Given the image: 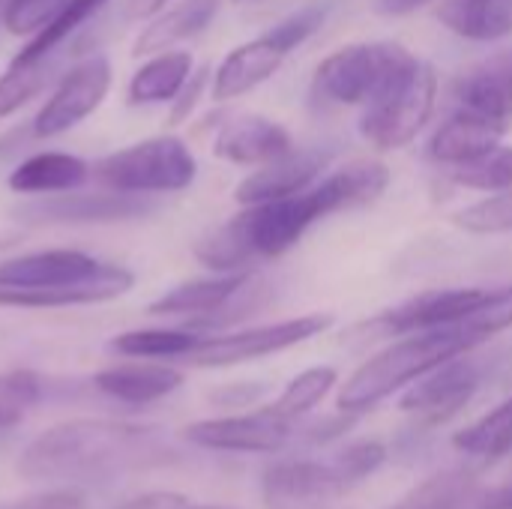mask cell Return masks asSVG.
Instances as JSON below:
<instances>
[{
	"label": "cell",
	"mask_w": 512,
	"mask_h": 509,
	"mask_svg": "<svg viewBox=\"0 0 512 509\" xmlns=\"http://www.w3.org/2000/svg\"><path fill=\"white\" fill-rule=\"evenodd\" d=\"M453 222H456V228H462L468 234H483V237L512 234V189L492 192L489 198L459 210L453 216Z\"/></svg>",
	"instance_id": "4dcf8cb0"
},
{
	"label": "cell",
	"mask_w": 512,
	"mask_h": 509,
	"mask_svg": "<svg viewBox=\"0 0 512 509\" xmlns=\"http://www.w3.org/2000/svg\"><path fill=\"white\" fill-rule=\"evenodd\" d=\"M213 81V75H210V69L204 66V69H198V72H192L189 75V81L183 84V90L177 93V99L171 102V114H168V120L177 126V123H183L192 111H195V105L201 102V93L207 90V84Z\"/></svg>",
	"instance_id": "d590c367"
},
{
	"label": "cell",
	"mask_w": 512,
	"mask_h": 509,
	"mask_svg": "<svg viewBox=\"0 0 512 509\" xmlns=\"http://www.w3.org/2000/svg\"><path fill=\"white\" fill-rule=\"evenodd\" d=\"M183 438L216 453H276L297 438V420L270 405L252 414L198 420L183 429Z\"/></svg>",
	"instance_id": "30bf717a"
},
{
	"label": "cell",
	"mask_w": 512,
	"mask_h": 509,
	"mask_svg": "<svg viewBox=\"0 0 512 509\" xmlns=\"http://www.w3.org/2000/svg\"><path fill=\"white\" fill-rule=\"evenodd\" d=\"M6 509H90V501L78 486H51L45 492L9 504Z\"/></svg>",
	"instance_id": "e575fe53"
},
{
	"label": "cell",
	"mask_w": 512,
	"mask_h": 509,
	"mask_svg": "<svg viewBox=\"0 0 512 509\" xmlns=\"http://www.w3.org/2000/svg\"><path fill=\"white\" fill-rule=\"evenodd\" d=\"M480 381L483 369L474 360H465V354L453 357L414 381V387L402 396V411L414 414L423 426L447 423L474 399Z\"/></svg>",
	"instance_id": "8fae6325"
},
{
	"label": "cell",
	"mask_w": 512,
	"mask_h": 509,
	"mask_svg": "<svg viewBox=\"0 0 512 509\" xmlns=\"http://www.w3.org/2000/svg\"><path fill=\"white\" fill-rule=\"evenodd\" d=\"M333 327V315H300V318H288L279 324H264V327H249L240 333H225V336H213V339H201V345L186 357L192 366H204V369H225V366H237V363H249V360H261L279 351H288L294 345H303L321 333H327Z\"/></svg>",
	"instance_id": "ba28073f"
},
{
	"label": "cell",
	"mask_w": 512,
	"mask_h": 509,
	"mask_svg": "<svg viewBox=\"0 0 512 509\" xmlns=\"http://www.w3.org/2000/svg\"><path fill=\"white\" fill-rule=\"evenodd\" d=\"M219 12V0H180L177 6L159 12L135 39V54H159L171 45L198 36Z\"/></svg>",
	"instance_id": "603a6c76"
},
{
	"label": "cell",
	"mask_w": 512,
	"mask_h": 509,
	"mask_svg": "<svg viewBox=\"0 0 512 509\" xmlns=\"http://www.w3.org/2000/svg\"><path fill=\"white\" fill-rule=\"evenodd\" d=\"M171 0H126L123 3V15L129 21H147V18H156L159 12H165Z\"/></svg>",
	"instance_id": "74e56055"
},
{
	"label": "cell",
	"mask_w": 512,
	"mask_h": 509,
	"mask_svg": "<svg viewBox=\"0 0 512 509\" xmlns=\"http://www.w3.org/2000/svg\"><path fill=\"white\" fill-rule=\"evenodd\" d=\"M438 105V72L432 63L411 57L384 90L363 105L360 135L369 147L390 153L408 147L432 120Z\"/></svg>",
	"instance_id": "277c9868"
},
{
	"label": "cell",
	"mask_w": 512,
	"mask_h": 509,
	"mask_svg": "<svg viewBox=\"0 0 512 509\" xmlns=\"http://www.w3.org/2000/svg\"><path fill=\"white\" fill-rule=\"evenodd\" d=\"M507 123L492 120L486 114L468 111V108H456L429 138L426 144V156L441 165V168H456L465 165L489 150H495L501 144V138L507 135Z\"/></svg>",
	"instance_id": "e0dca14e"
},
{
	"label": "cell",
	"mask_w": 512,
	"mask_h": 509,
	"mask_svg": "<svg viewBox=\"0 0 512 509\" xmlns=\"http://www.w3.org/2000/svg\"><path fill=\"white\" fill-rule=\"evenodd\" d=\"M93 384L99 393L117 402L150 405V402L171 396L183 384V375L162 363H120V366L96 372Z\"/></svg>",
	"instance_id": "d6986e66"
},
{
	"label": "cell",
	"mask_w": 512,
	"mask_h": 509,
	"mask_svg": "<svg viewBox=\"0 0 512 509\" xmlns=\"http://www.w3.org/2000/svg\"><path fill=\"white\" fill-rule=\"evenodd\" d=\"M93 177L114 192L165 195L189 189L198 177V162L186 141L177 135H159L108 153L93 165Z\"/></svg>",
	"instance_id": "8992f818"
},
{
	"label": "cell",
	"mask_w": 512,
	"mask_h": 509,
	"mask_svg": "<svg viewBox=\"0 0 512 509\" xmlns=\"http://www.w3.org/2000/svg\"><path fill=\"white\" fill-rule=\"evenodd\" d=\"M339 381V372L333 366H315V369H306L300 372L285 390L282 396L276 399V411L285 414V417H294L300 420L303 414H309L315 405H321V399L336 387Z\"/></svg>",
	"instance_id": "f546056e"
},
{
	"label": "cell",
	"mask_w": 512,
	"mask_h": 509,
	"mask_svg": "<svg viewBox=\"0 0 512 509\" xmlns=\"http://www.w3.org/2000/svg\"><path fill=\"white\" fill-rule=\"evenodd\" d=\"M477 509H512V474L507 480H501L495 489L483 492Z\"/></svg>",
	"instance_id": "f35d334b"
},
{
	"label": "cell",
	"mask_w": 512,
	"mask_h": 509,
	"mask_svg": "<svg viewBox=\"0 0 512 509\" xmlns=\"http://www.w3.org/2000/svg\"><path fill=\"white\" fill-rule=\"evenodd\" d=\"M90 165L72 153L45 150L15 165L9 174V189L18 195H57V192H75L87 183Z\"/></svg>",
	"instance_id": "ffe728a7"
},
{
	"label": "cell",
	"mask_w": 512,
	"mask_h": 509,
	"mask_svg": "<svg viewBox=\"0 0 512 509\" xmlns=\"http://www.w3.org/2000/svg\"><path fill=\"white\" fill-rule=\"evenodd\" d=\"M480 495L483 492L477 489V477L471 471L450 468L420 483L393 509H477Z\"/></svg>",
	"instance_id": "cb8c5ba5"
},
{
	"label": "cell",
	"mask_w": 512,
	"mask_h": 509,
	"mask_svg": "<svg viewBox=\"0 0 512 509\" xmlns=\"http://www.w3.org/2000/svg\"><path fill=\"white\" fill-rule=\"evenodd\" d=\"M114 509H195L189 504V498L177 495V492H147V495H138L126 504Z\"/></svg>",
	"instance_id": "8d00e7d4"
},
{
	"label": "cell",
	"mask_w": 512,
	"mask_h": 509,
	"mask_svg": "<svg viewBox=\"0 0 512 509\" xmlns=\"http://www.w3.org/2000/svg\"><path fill=\"white\" fill-rule=\"evenodd\" d=\"M477 345L480 342L462 324L408 333L399 342L378 351L375 357H369L345 381L339 393V408L345 414H363L378 402H384L387 396L399 393L402 387L420 381L426 372L438 369L441 363L474 351Z\"/></svg>",
	"instance_id": "7a4b0ae2"
},
{
	"label": "cell",
	"mask_w": 512,
	"mask_h": 509,
	"mask_svg": "<svg viewBox=\"0 0 512 509\" xmlns=\"http://www.w3.org/2000/svg\"><path fill=\"white\" fill-rule=\"evenodd\" d=\"M324 168H327V153L324 150H300V147H294L291 153H285V156L255 168L249 177H243L237 183V189H234V198L243 207L288 198V195H297V192L309 189L321 177Z\"/></svg>",
	"instance_id": "2e32d148"
},
{
	"label": "cell",
	"mask_w": 512,
	"mask_h": 509,
	"mask_svg": "<svg viewBox=\"0 0 512 509\" xmlns=\"http://www.w3.org/2000/svg\"><path fill=\"white\" fill-rule=\"evenodd\" d=\"M111 87V63L105 54H87L78 63H72L54 93L45 99L39 114L30 123L33 138H57L69 129H75L81 120H87Z\"/></svg>",
	"instance_id": "9c48e42d"
},
{
	"label": "cell",
	"mask_w": 512,
	"mask_h": 509,
	"mask_svg": "<svg viewBox=\"0 0 512 509\" xmlns=\"http://www.w3.org/2000/svg\"><path fill=\"white\" fill-rule=\"evenodd\" d=\"M297 144L291 138V132L261 114H240L234 120H228L216 141H213V153L231 165H243V168H261L285 153H291Z\"/></svg>",
	"instance_id": "9a60e30c"
},
{
	"label": "cell",
	"mask_w": 512,
	"mask_h": 509,
	"mask_svg": "<svg viewBox=\"0 0 512 509\" xmlns=\"http://www.w3.org/2000/svg\"><path fill=\"white\" fill-rule=\"evenodd\" d=\"M234 3H261V0H234Z\"/></svg>",
	"instance_id": "60d3db41"
},
{
	"label": "cell",
	"mask_w": 512,
	"mask_h": 509,
	"mask_svg": "<svg viewBox=\"0 0 512 509\" xmlns=\"http://www.w3.org/2000/svg\"><path fill=\"white\" fill-rule=\"evenodd\" d=\"M192 54L189 51H159L150 54L147 63H141L126 87L129 105H159V102H174L183 84L192 75Z\"/></svg>",
	"instance_id": "7402d4cb"
},
{
	"label": "cell",
	"mask_w": 512,
	"mask_h": 509,
	"mask_svg": "<svg viewBox=\"0 0 512 509\" xmlns=\"http://www.w3.org/2000/svg\"><path fill=\"white\" fill-rule=\"evenodd\" d=\"M411 57L399 42H351L318 63L312 90L330 105H369Z\"/></svg>",
	"instance_id": "52a82bcc"
},
{
	"label": "cell",
	"mask_w": 512,
	"mask_h": 509,
	"mask_svg": "<svg viewBox=\"0 0 512 509\" xmlns=\"http://www.w3.org/2000/svg\"><path fill=\"white\" fill-rule=\"evenodd\" d=\"M453 444L471 456H483V459H501L512 453V396L498 405L495 411H489L486 417H480L474 426L462 429Z\"/></svg>",
	"instance_id": "4316f807"
},
{
	"label": "cell",
	"mask_w": 512,
	"mask_h": 509,
	"mask_svg": "<svg viewBox=\"0 0 512 509\" xmlns=\"http://www.w3.org/2000/svg\"><path fill=\"white\" fill-rule=\"evenodd\" d=\"M60 54H42V57H12L9 69L0 75V120L21 111L33 96L45 90V84L57 72Z\"/></svg>",
	"instance_id": "d4e9b609"
},
{
	"label": "cell",
	"mask_w": 512,
	"mask_h": 509,
	"mask_svg": "<svg viewBox=\"0 0 512 509\" xmlns=\"http://www.w3.org/2000/svg\"><path fill=\"white\" fill-rule=\"evenodd\" d=\"M441 24L471 42H498L512 36V0H441Z\"/></svg>",
	"instance_id": "44dd1931"
},
{
	"label": "cell",
	"mask_w": 512,
	"mask_h": 509,
	"mask_svg": "<svg viewBox=\"0 0 512 509\" xmlns=\"http://www.w3.org/2000/svg\"><path fill=\"white\" fill-rule=\"evenodd\" d=\"M327 12H330V6H321V3L303 6V9L291 12L288 18H282L276 27H270L267 33L228 51L213 72L210 99H216V102L240 99V96L252 93L255 87H261L264 81H270L288 60V54L294 48H300L324 24Z\"/></svg>",
	"instance_id": "5b68a950"
},
{
	"label": "cell",
	"mask_w": 512,
	"mask_h": 509,
	"mask_svg": "<svg viewBox=\"0 0 512 509\" xmlns=\"http://www.w3.org/2000/svg\"><path fill=\"white\" fill-rule=\"evenodd\" d=\"M480 345L489 342L492 336L504 333L512 327V285L501 291H489V297L465 318L459 321Z\"/></svg>",
	"instance_id": "d6a6232c"
},
{
	"label": "cell",
	"mask_w": 512,
	"mask_h": 509,
	"mask_svg": "<svg viewBox=\"0 0 512 509\" xmlns=\"http://www.w3.org/2000/svg\"><path fill=\"white\" fill-rule=\"evenodd\" d=\"M69 0H6L3 27L15 36H36L48 27Z\"/></svg>",
	"instance_id": "836d02e7"
},
{
	"label": "cell",
	"mask_w": 512,
	"mask_h": 509,
	"mask_svg": "<svg viewBox=\"0 0 512 509\" xmlns=\"http://www.w3.org/2000/svg\"><path fill=\"white\" fill-rule=\"evenodd\" d=\"M252 279V270L237 273H216L207 279L183 282L165 291L159 300L150 303V315H192V330H201L210 318H216Z\"/></svg>",
	"instance_id": "ac0fdd59"
},
{
	"label": "cell",
	"mask_w": 512,
	"mask_h": 509,
	"mask_svg": "<svg viewBox=\"0 0 512 509\" xmlns=\"http://www.w3.org/2000/svg\"><path fill=\"white\" fill-rule=\"evenodd\" d=\"M387 459L381 441H354L324 459L276 462L261 477L267 509H333L357 483L372 477Z\"/></svg>",
	"instance_id": "3957f363"
},
{
	"label": "cell",
	"mask_w": 512,
	"mask_h": 509,
	"mask_svg": "<svg viewBox=\"0 0 512 509\" xmlns=\"http://www.w3.org/2000/svg\"><path fill=\"white\" fill-rule=\"evenodd\" d=\"M108 0H69L66 6H63V12L48 24V27H42L36 36H30V42L21 48V54L18 57H42V54H60L66 45H69V39L105 6Z\"/></svg>",
	"instance_id": "83f0119b"
},
{
	"label": "cell",
	"mask_w": 512,
	"mask_h": 509,
	"mask_svg": "<svg viewBox=\"0 0 512 509\" xmlns=\"http://www.w3.org/2000/svg\"><path fill=\"white\" fill-rule=\"evenodd\" d=\"M429 0H378V9L387 15H408L420 6H426Z\"/></svg>",
	"instance_id": "ab89813d"
},
{
	"label": "cell",
	"mask_w": 512,
	"mask_h": 509,
	"mask_svg": "<svg viewBox=\"0 0 512 509\" xmlns=\"http://www.w3.org/2000/svg\"><path fill=\"white\" fill-rule=\"evenodd\" d=\"M489 291L483 288H447V291H426L372 321V330L384 336H408L420 330H435V327H450L465 321Z\"/></svg>",
	"instance_id": "7c38bea8"
},
{
	"label": "cell",
	"mask_w": 512,
	"mask_h": 509,
	"mask_svg": "<svg viewBox=\"0 0 512 509\" xmlns=\"http://www.w3.org/2000/svg\"><path fill=\"white\" fill-rule=\"evenodd\" d=\"M201 339L198 330H129L111 339V351L132 360H174L189 357Z\"/></svg>",
	"instance_id": "484cf974"
},
{
	"label": "cell",
	"mask_w": 512,
	"mask_h": 509,
	"mask_svg": "<svg viewBox=\"0 0 512 509\" xmlns=\"http://www.w3.org/2000/svg\"><path fill=\"white\" fill-rule=\"evenodd\" d=\"M153 210L147 195L132 192H99V195H36L18 213L30 222H123Z\"/></svg>",
	"instance_id": "4fadbf2b"
},
{
	"label": "cell",
	"mask_w": 512,
	"mask_h": 509,
	"mask_svg": "<svg viewBox=\"0 0 512 509\" xmlns=\"http://www.w3.org/2000/svg\"><path fill=\"white\" fill-rule=\"evenodd\" d=\"M165 441L147 426L69 420L36 435L18 459V474L48 486H99L165 459Z\"/></svg>",
	"instance_id": "6da1fadb"
},
{
	"label": "cell",
	"mask_w": 512,
	"mask_h": 509,
	"mask_svg": "<svg viewBox=\"0 0 512 509\" xmlns=\"http://www.w3.org/2000/svg\"><path fill=\"white\" fill-rule=\"evenodd\" d=\"M195 509H231V507H195Z\"/></svg>",
	"instance_id": "7bdbcfd3"
},
{
	"label": "cell",
	"mask_w": 512,
	"mask_h": 509,
	"mask_svg": "<svg viewBox=\"0 0 512 509\" xmlns=\"http://www.w3.org/2000/svg\"><path fill=\"white\" fill-rule=\"evenodd\" d=\"M450 99L456 108L486 114L492 120L512 123V48L486 54L483 60L465 66L453 84Z\"/></svg>",
	"instance_id": "5bb4252c"
},
{
	"label": "cell",
	"mask_w": 512,
	"mask_h": 509,
	"mask_svg": "<svg viewBox=\"0 0 512 509\" xmlns=\"http://www.w3.org/2000/svg\"><path fill=\"white\" fill-rule=\"evenodd\" d=\"M447 177L465 189H477V192H489V195L507 192L512 189V147L498 144L495 150H489L465 165L447 168Z\"/></svg>",
	"instance_id": "f1b7e54d"
},
{
	"label": "cell",
	"mask_w": 512,
	"mask_h": 509,
	"mask_svg": "<svg viewBox=\"0 0 512 509\" xmlns=\"http://www.w3.org/2000/svg\"><path fill=\"white\" fill-rule=\"evenodd\" d=\"M3 6H6V0H0V21H3Z\"/></svg>",
	"instance_id": "b9f144b4"
},
{
	"label": "cell",
	"mask_w": 512,
	"mask_h": 509,
	"mask_svg": "<svg viewBox=\"0 0 512 509\" xmlns=\"http://www.w3.org/2000/svg\"><path fill=\"white\" fill-rule=\"evenodd\" d=\"M36 402H39V378L33 372H3L0 375V435L15 429Z\"/></svg>",
	"instance_id": "1f68e13d"
}]
</instances>
